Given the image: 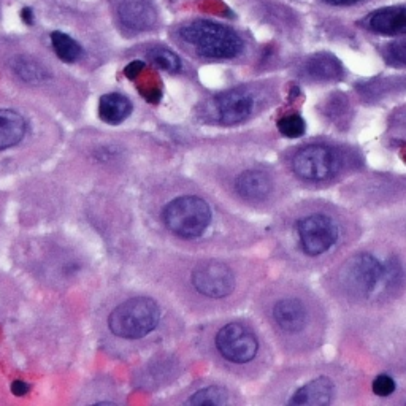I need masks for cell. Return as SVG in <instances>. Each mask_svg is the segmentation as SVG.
<instances>
[{"mask_svg":"<svg viewBox=\"0 0 406 406\" xmlns=\"http://www.w3.org/2000/svg\"><path fill=\"white\" fill-rule=\"evenodd\" d=\"M300 243L308 256H321L336 243L340 231L330 216L311 214L303 217L297 224Z\"/></svg>","mask_w":406,"mask_h":406,"instance_id":"8992f818","label":"cell"},{"mask_svg":"<svg viewBox=\"0 0 406 406\" xmlns=\"http://www.w3.org/2000/svg\"><path fill=\"white\" fill-rule=\"evenodd\" d=\"M150 61L154 65H157L159 68L167 72H180L181 70V61L180 57L175 53H171L170 49H164V48H156L150 51Z\"/></svg>","mask_w":406,"mask_h":406,"instance_id":"44dd1931","label":"cell"},{"mask_svg":"<svg viewBox=\"0 0 406 406\" xmlns=\"http://www.w3.org/2000/svg\"><path fill=\"white\" fill-rule=\"evenodd\" d=\"M382 264L375 256L362 253L351 257L341 268L343 288L356 297H368L381 288Z\"/></svg>","mask_w":406,"mask_h":406,"instance_id":"277c9868","label":"cell"},{"mask_svg":"<svg viewBox=\"0 0 406 406\" xmlns=\"http://www.w3.org/2000/svg\"><path fill=\"white\" fill-rule=\"evenodd\" d=\"M11 392L15 393V396H24V393L29 392V384H26L24 381H15L13 384H11Z\"/></svg>","mask_w":406,"mask_h":406,"instance_id":"4316f807","label":"cell"},{"mask_svg":"<svg viewBox=\"0 0 406 406\" xmlns=\"http://www.w3.org/2000/svg\"><path fill=\"white\" fill-rule=\"evenodd\" d=\"M187 405H197V406H208V405H226L227 403V392L222 387L210 386L205 387L202 391L194 393V396L187 400Z\"/></svg>","mask_w":406,"mask_h":406,"instance_id":"ffe728a7","label":"cell"},{"mask_svg":"<svg viewBox=\"0 0 406 406\" xmlns=\"http://www.w3.org/2000/svg\"><path fill=\"white\" fill-rule=\"evenodd\" d=\"M181 38L192 45L200 56L211 59H231L243 49V42L237 32L216 22L198 19L180 29Z\"/></svg>","mask_w":406,"mask_h":406,"instance_id":"6da1fadb","label":"cell"},{"mask_svg":"<svg viewBox=\"0 0 406 406\" xmlns=\"http://www.w3.org/2000/svg\"><path fill=\"white\" fill-rule=\"evenodd\" d=\"M216 348L221 356L233 364H246L256 357L259 343L256 335L242 324L232 322L222 327L216 335Z\"/></svg>","mask_w":406,"mask_h":406,"instance_id":"52a82bcc","label":"cell"},{"mask_svg":"<svg viewBox=\"0 0 406 406\" xmlns=\"http://www.w3.org/2000/svg\"><path fill=\"white\" fill-rule=\"evenodd\" d=\"M161 318L159 305L148 297H135L114 308L108 318L110 330L127 340L143 338L156 329Z\"/></svg>","mask_w":406,"mask_h":406,"instance_id":"7a4b0ae2","label":"cell"},{"mask_svg":"<svg viewBox=\"0 0 406 406\" xmlns=\"http://www.w3.org/2000/svg\"><path fill=\"white\" fill-rule=\"evenodd\" d=\"M164 221L171 232L182 238H197L211 222V210L205 200L186 196L175 198L164 210Z\"/></svg>","mask_w":406,"mask_h":406,"instance_id":"3957f363","label":"cell"},{"mask_svg":"<svg viewBox=\"0 0 406 406\" xmlns=\"http://www.w3.org/2000/svg\"><path fill=\"white\" fill-rule=\"evenodd\" d=\"M371 31L382 36H405L406 33V8L387 7L378 10L370 18Z\"/></svg>","mask_w":406,"mask_h":406,"instance_id":"8fae6325","label":"cell"},{"mask_svg":"<svg viewBox=\"0 0 406 406\" xmlns=\"http://www.w3.org/2000/svg\"><path fill=\"white\" fill-rule=\"evenodd\" d=\"M192 284L200 294L211 297V299H221V297H227L235 288V276L226 264L211 260L194 270Z\"/></svg>","mask_w":406,"mask_h":406,"instance_id":"ba28073f","label":"cell"},{"mask_svg":"<svg viewBox=\"0 0 406 406\" xmlns=\"http://www.w3.org/2000/svg\"><path fill=\"white\" fill-rule=\"evenodd\" d=\"M340 167V159L334 150L322 145H310L294 156L295 175L306 181H324L331 178Z\"/></svg>","mask_w":406,"mask_h":406,"instance_id":"5b68a950","label":"cell"},{"mask_svg":"<svg viewBox=\"0 0 406 406\" xmlns=\"http://www.w3.org/2000/svg\"><path fill=\"white\" fill-rule=\"evenodd\" d=\"M119 19L132 31H148L156 24L157 13L148 0H124L119 5Z\"/></svg>","mask_w":406,"mask_h":406,"instance_id":"9c48e42d","label":"cell"},{"mask_svg":"<svg viewBox=\"0 0 406 406\" xmlns=\"http://www.w3.org/2000/svg\"><path fill=\"white\" fill-rule=\"evenodd\" d=\"M278 129L288 139H299V136L305 134L306 125L300 114H289V116L279 119Z\"/></svg>","mask_w":406,"mask_h":406,"instance_id":"7402d4cb","label":"cell"},{"mask_svg":"<svg viewBox=\"0 0 406 406\" xmlns=\"http://www.w3.org/2000/svg\"><path fill=\"white\" fill-rule=\"evenodd\" d=\"M21 18H22V21L26 22L27 26H32L33 24V11H32V8H29V7L22 8Z\"/></svg>","mask_w":406,"mask_h":406,"instance_id":"83f0119b","label":"cell"},{"mask_svg":"<svg viewBox=\"0 0 406 406\" xmlns=\"http://www.w3.org/2000/svg\"><path fill=\"white\" fill-rule=\"evenodd\" d=\"M402 265L397 259H389L386 264H382V274H381V288L387 289L396 286L402 279ZM380 288V289H381Z\"/></svg>","mask_w":406,"mask_h":406,"instance_id":"603a6c76","label":"cell"},{"mask_svg":"<svg viewBox=\"0 0 406 406\" xmlns=\"http://www.w3.org/2000/svg\"><path fill=\"white\" fill-rule=\"evenodd\" d=\"M387 56L391 57L393 62L398 64H406V40H398L389 45Z\"/></svg>","mask_w":406,"mask_h":406,"instance_id":"d4e9b609","label":"cell"},{"mask_svg":"<svg viewBox=\"0 0 406 406\" xmlns=\"http://www.w3.org/2000/svg\"><path fill=\"white\" fill-rule=\"evenodd\" d=\"M51 43H53L56 56L68 64L77 62L83 56V48L79 47V43L64 32L51 33Z\"/></svg>","mask_w":406,"mask_h":406,"instance_id":"d6986e66","label":"cell"},{"mask_svg":"<svg viewBox=\"0 0 406 406\" xmlns=\"http://www.w3.org/2000/svg\"><path fill=\"white\" fill-rule=\"evenodd\" d=\"M11 68L22 81L29 84H42L48 79L47 68L29 56H16L11 61Z\"/></svg>","mask_w":406,"mask_h":406,"instance_id":"e0dca14e","label":"cell"},{"mask_svg":"<svg viewBox=\"0 0 406 406\" xmlns=\"http://www.w3.org/2000/svg\"><path fill=\"white\" fill-rule=\"evenodd\" d=\"M254 102L248 94L232 91L219 97L217 100V113H219V121L226 125L238 124L244 121L253 111Z\"/></svg>","mask_w":406,"mask_h":406,"instance_id":"30bf717a","label":"cell"},{"mask_svg":"<svg viewBox=\"0 0 406 406\" xmlns=\"http://www.w3.org/2000/svg\"><path fill=\"white\" fill-rule=\"evenodd\" d=\"M143 67H145V64H143L141 61H134V62H130V64L124 68L125 77L130 78V79L136 78V77H139V73L143 70Z\"/></svg>","mask_w":406,"mask_h":406,"instance_id":"484cf974","label":"cell"},{"mask_svg":"<svg viewBox=\"0 0 406 406\" xmlns=\"http://www.w3.org/2000/svg\"><path fill=\"white\" fill-rule=\"evenodd\" d=\"M396 381L387 375H381L373 381V392L380 397H389L396 391Z\"/></svg>","mask_w":406,"mask_h":406,"instance_id":"cb8c5ba5","label":"cell"},{"mask_svg":"<svg viewBox=\"0 0 406 406\" xmlns=\"http://www.w3.org/2000/svg\"><path fill=\"white\" fill-rule=\"evenodd\" d=\"M237 191L248 200H264L272 191V181L264 171L248 170L237 178Z\"/></svg>","mask_w":406,"mask_h":406,"instance_id":"5bb4252c","label":"cell"},{"mask_svg":"<svg viewBox=\"0 0 406 406\" xmlns=\"http://www.w3.org/2000/svg\"><path fill=\"white\" fill-rule=\"evenodd\" d=\"M26 134V121L13 110H0V151L16 146Z\"/></svg>","mask_w":406,"mask_h":406,"instance_id":"9a60e30c","label":"cell"},{"mask_svg":"<svg viewBox=\"0 0 406 406\" xmlns=\"http://www.w3.org/2000/svg\"><path fill=\"white\" fill-rule=\"evenodd\" d=\"M308 75L316 79H334L341 77V65L334 56L318 54L308 62L306 65Z\"/></svg>","mask_w":406,"mask_h":406,"instance_id":"ac0fdd59","label":"cell"},{"mask_svg":"<svg viewBox=\"0 0 406 406\" xmlns=\"http://www.w3.org/2000/svg\"><path fill=\"white\" fill-rule=\"evenodd\" d=\"M334 392H335V387L331 380L318 378L300 387L299 391L294 393V397L289 400V403L290 405H311V406L327 405L331 402Z\"/></svg>","mask_w":406,"mask_h":406,"instance_id":"7c38bea8","label":"cell"},{"mask_svg":"<svg viewBox=\"0 0 406 406\" xmlns=\"http://www.w3.org/2000/svg\"><path fill=\"white\" fill-rule=\"evenodd\" d=\"M273 318L283 330L299 331L306 322V310L302 305V302L295 299H286L274 305Z\"/></svg>","mask_w":406,"mask_h":406,"instance_id":"4fadbf2b","label":"cell"},{"mask_svg":"<svg viewBox=\"0 0 406 406\" xmlns=\"http://www.w3.org/2000/svg\"><path fill=\"white\" fill-rule=\"evenodd\" d=\"M130 111H132V104L125 95L111 93L100 99V119L108 124H121L124 119L129 118Z\"/></svg>","mask_w":406,"mask_h":406,"instance_id":"2e32d148","label":"cell"},{"mask_svg":"<svg viewBox=\"0 0 406 406\" xmlns=\"http://www.w3.org/2000/svg\"><path fill=\"white\" fill-rule=\"evenodd\" d=\"M322 2L330 5H351L359 2V0H322Z\"/></svg>","mask_w":406,"mask_h":406,"instance_id":"f1b7e54d","label":"cell"}]
</instances>
